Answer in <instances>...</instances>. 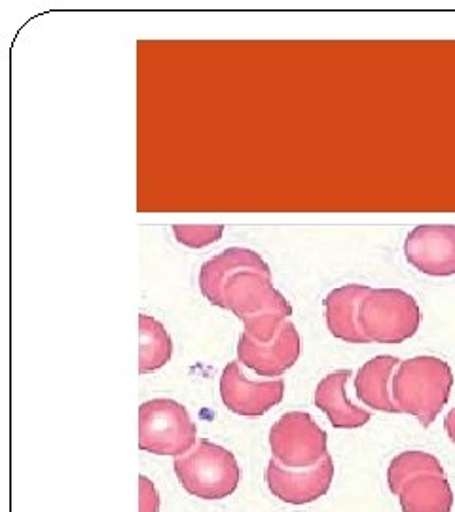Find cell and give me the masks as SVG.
Wrapping results in <instances>:
<instances>
[{
    "mask_svg": "<svg viewBox=\"0 0 455 512\" xmlns=\"http://www.w3.org/2000/svg\"><path fill=\"white\" fill-rule=\"evenodd\" d=\"M401 359L393 355H380L364 363L355 376L357 399L378 412L399 414V408L393 401V376Z\"/></svg>",
    "mask_w": 455,
    "mask_h": 512,
    "instance_id": "12",
    "label": "cell"
},
{
    "mask_svg": "<svg viewBox=\"0 0 455 512\" xmlns=\"http://www.w3.org/2000/svg\"><path fill=\"white\" fill-rule=\"evenodd\" d=\"M139 372L148 374L160 370L171 361L173 342L164 325L150 317L139 315Z\"/></svg>",
    "mask_w": 455,
    "mask_h": 512,
    "instance_id": "15",
    "label": "cell"
},
{
    "mask_svg": "<svg viewBox=\"0 0 455 512\" xmlns=\"http://www.w3.org/2000/svg\"><path fill=\"white\" fill-rule=\"evenodd\" d=\"M200 289L213 306L243 321L245 332L258 342L273 340L292 315L287 298L273 287L270 266L251 249L230 247L207 260Z\"/></svg>",
    "mask_w": 455,
    "mask_h": 512,
    "instance_id": "1",
    "label": "cell"
},
{
    "mask_svg": "<svg viewBox=\"0 0 455 512\" xmlns=\"http://www.w3.org/2000/svg\"><path fill=\"white\" fill-rule=\"evenodd\" d=\"M351 370H334L315 389V404L325 412L336 429H359L370 421V412L347 399L346 385Z\"/></svg>",
    "mask_w": 455,
    "mask_h": 512,
    "instance_id": "13",
    "label": "cell"
},
{
    "mask_svg": "<svg viewBox=\"0 0 455 512\" xmlns=\"http://www.w3.org/2000/svg\"><path fill=\"white\" fill-rule=\"evenodd\" d=\"M454 372L446 361L421 355L401 361L393 376V401L399 414L418 418L423 427L433 425L450 399Z\"/></svg>",
    "mask_w": 455,
    "mask_h": 512,
    "instance_id": "3",
    "label": "cell"
},
{
    "mask_svg": "<svg viewBox=\"0 0 455 512\" xmlns=\"http://www.w3.org/2000/svg\"><path fill=\"white\" fill-rule=\"evenodd\" d=\"M285 382L281 378L253 382L245 376L241 365L234 361L222 370L220 376V399L224 406L237 416L258 418L270 412L273 406L283 401Z\"/></svg>",
    "mask_w": 455,
    "mask_h": 512,
    "instance_id": "8",
    "label": "cell"
},
{
    "mask_svg": "<svg viewBox=\"0 0 455 512\" xmlns=\"http://www.w3.org/2000/svg\"><path fill=\"white\" fill-rule=\"evenodd\" d=\"M368 291L366 285H344L330 291L325 298V319L330 334L347 344H366L357 323L359 302Z\"/></svg>",
    "mask_w": 455,
    "mask_h": 512,
    "instance_id": "14",
    "label": "cell"
},
{
    "mask_svg": "<svg viewBox=\"0 0 455 512\" xmlns=\"http://www.w3.org/2000/svg\"><path fill=\"white\" fill-rule=\"evenodd\" d=\"M173 469L182 488L205 501H219L234 494L241 478L236 456L205 439L198 440L188 454L175 458Z\"/></svg>",
    "mask_w": 455,
    "mask_h": 512,
    "instance_id": "5",
    "label": "cell"
},
{
    "mask_svg": "<svg viewBox=\"0 0 455 512\" xmlns=\"http://www.w3.org/2000/svg\"><path fill=\"white\" fill-rule=\"evenodd\" d=\"M198 444V427L188 410L171 399H152L139 408V448L154 456L179 458Z\"/></svg>",
    "mask_w": 455,
    "mask_h": 512,
    "instance_id": "6",
    "label": "cell"
},
{
    "mask_svg": "<svg viewBox=\"0 0 455 512\" xmlns=\"http://www.w3.org/2000/svg\"><path fill=\"white\" fill-rule=\"evenodd\" d=\"M139 512H160V494L148 476H139Z\"/></svg>",
    "mask_w": 455,
    "mask_h": 512,
    "instance_id": "17",
    "label": "cell"
},
{
    "mask_svg": "<svg viewBox=\"0 0 455 512\" xmlns=\"http://www.w3.org/2000/svg\"><path fill=\"white\" fill-rule=\"evenodd\" d=\"M357 323L366 344H402L421 325L416 298L401 289H372L364 293L357 310Z\"/></svg>",
    "mask_w": 455,
    "mask_h": 512,
    "instance_id": "4",
    "label": "cell"
},
{
    "mask_svg": "<svg viewBox=\"0 0 455 512\" xmlns=\"http://www.w3.org/2000/svg\"><path fill=\"white\" fill-rule=\"evenodd\" d=\"M300 349V334L292 325L291 319H287L285 325L277 332V336L270 342H258L247 332H243L237 344V357L239 363L251 368L258 376L277 380L296 365Z\"/></svg>",
    "mask_w": 455,
    "mask_h": 512,
    "instance_id": "9",
    "label": "cell"
},
{
    "mask_svg": "<svg viewBox=\"0 0 455 512\" xmlns=\"http://www.w3.org/2000/svg\"><path fill=\"white\" fill-rule=\"evenodd\" d=\"M327 433L308 412H287L270 431L272 458L287 469H310L327 458Z\"/></svg>",
    "mask_w": 455,
    "mask_h": 512,
    "instance_id": "7",
    "label": "cell"
},
{
    "mask_svg": "<svg viewBox=\"0 0 455 512\" xmlns=\"http://www.w3.org/2000/svg\"><path fill=\"white\" fill-rule=\"evenodd\" d=\"M444 429H446V433H448V439L452 440L455 444V408L454 410H450V414L446 416Z\"/></svg>",
    "mask_w": 455,
    "mask_h": 512,
    "instance_id": "18",
    "label": "cell"
},
{
    "mask_svg": "<svg viewBox=\"0 0 455 512\" xmlns=\"http://www.w3.org/2000/svg\"><path fill=\"white\" fill-rule=\"evenodd\" d=\"M404 255L421 274L455 275V226L421 224L404 241Z\"/></svg>",
    "mask_w": 455,
    "mask_h": 512,
    "instance_id": "10",
    "label": "cell"
},
{
    "mask_svg": "<svg viewBox=\"0 0 455 512\" xmlns=\"http://www.w3.org/2000/svg\"><path fill=\"white\" fill-rule=\"evenodd\" d=\"M387 484L402 512H452L454 490L442 463L421 450L402 452L389 463Z\"/></svg>",
    "mask_w": 455,
    "mask_h": 512,
    "instance_id": "2",
    "label": "cell"
},
{
    "mask_svg": "<svg viewBox=\"0 0 455 512\" xmlns=\"http://www.w3.org/2000/svg\"><path fill=\"white\" fill-rule=\"evenodd\" d=\"M334 480V461L327 458L310 469H287L272 458L266 469L268 488L289 505H308L325 497Z\"/></svg>",
    "mask_w": 455,
    "mask_h": 512,
    "instance_id": "11",
    "label": "cell"
},
{
    "mask_svg": "<svg viewBox=\"0 0 455 512\" xmlns=\"http://www.w3.org/2000/svg\"><path fill=\"white\" fill-rule=\"evenodd\" d=\"M173 234L181 245H186L190 249H203L211 243H217L222 234L224 226L215 224V226H173Z\"/></svg>",
    "mask_w": 455,
    "mask_h": 512,
    "instance_id": "16",
    "label": "cell"
}]
</instances>
